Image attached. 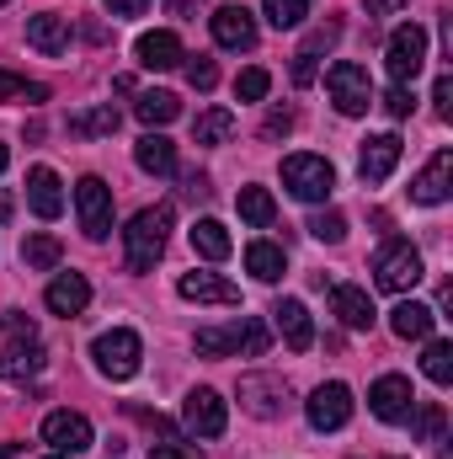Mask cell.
<instances>
[{
    "label": "cell",
    "instance_id": "35",
    "mask_svg": "<svg viewBox=\"0 0 453 459\" xmlns=\"http://www.w3.org/2000/svg\"><path fill=\"white\" fill-rule=\"evenodd\" d=\"M261 16H267L278 32H288V27H299V22L310 16V0H261Z\"/></svg>",
    "mask_w": 453,
    "mask_h": 459
},
{
    "label": "cell",
    "instance_id": "42",
    "mask_svg": "<svg viewBox=\"0 0 453 459\" xmlns=\"http://www.w3.org/2000/svg\"><path fill=\"white\" fill-rule=\"evenodd\" d=\"M411 108H416V97H411L406 86H389V91H384V113L389 117H411Z\"/></svg>",
    "mask_w": 453,
    "mask_h": 459
},
{
    "label": "cell",
    "instance_id": "1",
    "mask_svg": "<svg viewBox=\"0 0 453 459\" xmlns=\"http://www.w3.org/2000/svg\"><path fill=\"white\" fill-rule=\"evenodd\" d=\"M171 225H176L171 204L139 209V214L128 220V230H123V246H128V273H150V267L160 262V251H166V240H171Z\"/></svg>",
    "mask_w": 453,
    "mask_h": 459
},
{
    "label": "cell",
    "instance_id": "3",
    "mask_svg": "<svg viewBox=\"0 0 453 459\" xmlns=\"http://www.w3.org/2000/svg\"><path fill=\"white\" fill-rule=\"evenodd\" d=\"M283 187L299 204H326L337 193V166L326 155H288L283 160Z\"/></svg>",
    "mask_w": 453,
    "mask_h": 459
},
{
    "label": "cell",
    "instance_id": "10",
    "mask_svg": "<svg viewBox=\"0 0 453 459\" xmlns=\"http://www.w3.org/2000/svg\"><path fill=\"white\" fill-rule=\"evenodd\" d=\"M304 417H310L315 433H337V428H346V417H352V390H346L341 379L315 385L310 401H304Z\"/></svg>",
    "mask_w": 453,
    "mask_h": 459
},
{
    "label": "cell",
    "instance_id": "32",
    "mask_svg": "<svg viewBox=\"0 0 453 459\" xmlns=\"http://www.w3.org/2000/svg\"><path fill=\"white\" fill-rule=\"evenodd\" d=\"M59 256H64V246H59L54 235H27V240H21V262H27L32 273H48V267H59Z\"/></svg>",
    "mask_w": 453,
    "mask_h": 459
},
{
    "label": "cell",
    "instance_id": "38",
    "mask_svg": "<svg viewBox=\"0 0 453 459\" xmlns=\"http://www.w3.org/2000/svg\"><path fill=\"white\" fill-rule=\"evenodd\" d=\"M267 91H272V75H267L261 65H251V70L235 75V97H240V102H261Z\"/></svg>",
    "mask_w": 453,
    "mask_h": 459
},
{
    "label": "cell",
    "instance_id": "44",
    "mask_svg": "<svg viewBox=\"0 0 453 459\" xmlns=\"http://www.w3.org/2000/svg\"><path fill=\"white\" fill-rule=\"evenodd\" d=\"M432 108H438L443 123L453 117V75H438V86H432Z\"/></svg>",
    "mask_w": 453,
    "mask_h": 459
},
{
    "label": "cell",
    "instance_id": "23",
    "mask_svg": "<svg viewBox=\"0 0 453 459\" xmlns=\"http://www.w3.org/2000/svg\"><path fill=\"white\" fill-rule=\"evenodd\" d=\"M432 321H438V310H432V305H416V299H400V305L389 310V332H395L400 342H427V337H432Z\"/></svg>",
    "mask_w": 453,
    "mask_h": 459
},
{
    "label": "cell",
    "instance_id": "29",
    "mask_svg": "<svg viewBox=\"0 0 453 459\" xmlns=\"http://www.w3.org/2000/svg\"><path fill=\"white\" fill-rule=\"evenodd\" d=\"M235 209H240V220H245L251 230H267L272 220H278V204H272V193H267V187H240Z\"/></svg>",
    "mask_w": 453,
    "mask_h": 459
},
{
    "label": "cell",
    "instance_id": "51",
    "mask_svg": "<svg viewBox=\"0 0 453 459\" xmlns=\"http://www.w3.org/2000/svg\"><path fill=\"white\" fill-rule=\"evenodd\" d=\"M5 214H11V198H5V193H0V220H5Z\"/></svg>",
    "mask_w": 453,
    "mask_h": 459
},
{
    "label": "cell",
    "instance_id": "18",
    "mask_svg": "<svg viewBox=\"0 0 453 459\" xmlns=\"http://www.w3.org/2000/svg\"><path fill=\"white\" fill-rule=\"evenodd\" d=\"M272 326H278V337L294 347V352H310L315 347V321H310V310L299 299H278L272 305Z\"/></svg>",
    "mask_w": 453,
    "mask_h": 459
},
{
    "label": "cell",
    "instance_id": "11",
    "mask_svg": "<svg viewBox=\"0 0 453 459\" xmlns=\"http://www.w3.org/2000/svg\"><path fill=\"white\" fill-rule=\"evenodd\" d=\"M283 406H288V385L278 374H245L240 379V411H251L256 422L283 417Z\"/></svg>",
    "mask_w": 453,
    "mask_h": 459
},
{
    "label": "cell",
    "instance_id": "28",
    "mask_svg": "<svg viewBox=\"0 0 453 459\" xmlns=\"http://www.w3.org/2000/svg\"><path fill=\"white\" fill-rule=\"evenodd\" d=\"M117 123H123V113L113 102H102V108H86V113L70 117V134L75 139H107V134H117Z\"/></svg>",
    "mask_w": 453,
    "mask_h": 459
},
{
    "label": "cell",
    "instance_id": "5",
    "mask_svg": "<svg viewBox=\"0 0 453 459\" xmlns=\"http://www.w3.org/2000/svg\"><path fill=\"white\" fill-rule=\"evenodd\" d=\"M91 358H97V374H107V379H133L139 374V358H144V342H139V332H128V326H113V332H102L97 342H91Z\"/></svg>",
    "mask_w": 453,
    "mask_h": 459
},
{
    "label": "cell",
    "instance_id": "36",
    "mask_svg": "<svg viewBox=\"0 0 453 459\" xmlns=\"http://www.w3.org/2000/svg\"><path fill=\"white\" fill-rule=\"evenodd\" d=\"M422 374L432 385H453V342H427L422 352Z\"/></svg>",
    "mask_w": 453,
    "mask_h": 459
},
{
    "label": "cell",
    "instance_id": "30",
    "mask_svg": "<svg viewBox=\"0 0 453 459\" xmlns=\"http://www.w3.org/2000/svg\"><path fill=\"white\" fill-rule=\"evenodd\" d=\"M192 251L209 256V262H225L229 251H235V240H229V230L219 225V220H198V225H192Z\"/></svg>",
    "mask_w": 453,
    "mask_h": 459
},
{
    "label": "cell",
    "instance_id": "52",
    "mask_svg": "<svg viewBox=\"0 0 453 459\" xmlns=\"http://www.w3.org/2000/svg\"><path fill=\"white\" fill-rule=\"evenodd\" d=\"M5 160H11V150H5V144H0V171H5Z\"/></svg>",
    "mask_w": 453,
    "mask_h": 459
},
{
    "label": "cell",
    "instance_id": "46",
    "mask_svg": "<svg viewBox=\"0 0 453 459\" xmlns=\"http://www.w3.org/2000/svg\"><path fill=\"white\" fill-rule=\"evenodd\" d=\"M5 332H11V337H38V326H32L27 316H5Z\"/></svg>",
    "mask_w": 453,
    "mask_h": 459
},
{
    "label": "cell",
    "instance_id": "17",
    "mask_svg": "<svg viewBox=\"0 0 453 459\" xmlns=\"http://www.w3.org/2000/svg\"><path fill=\"white\" fill-rule=\"evenodd\" d=\"M400 134H373V139H363V155H357V171H363V182H389V171L400 166Z\"/></svg>",
    "mask_w": 453,
    "mask_h": 459
},
{
    "label": "cell",
    "instance_id": "34",
    "mask_svg": "<svg viewBox=\"0 0 453 459\" xmlns=\"http://www.w3.org/2000/svg\"><path fill=\"white\" fill-rule=\"evenodd\" d=\"M229 134H235V113H225V108H209V113L192 123V139L198 144H225Z\"/></svg>",
    "mask_w": 453,
    "mask_h": 459
},
{
    "label": "cell",
    "instance_id": "41",
    "mask_svg": "<svg viewBox=\"0 0 453 459\" xmlns=\"http://www.w3.org/2000/svg\"><path fill=\"white\" fill-rule=\"evenodd\" d=\"M214 81H219V70H214V59H187V86L192 91H214Z\"/></svg>",
    "mask_w": 453,
    "mask_h": 459
},
{
    "label": "cell",
    "instance_id": "20",
    "mask_svg": "<svg viewBox=\"0 0 453 459\" xmlns=\"http://www.w3.org/2000/svg\"><path fill=\"white\" fill-rule=\"evenodd\" d=\"M43 305H48L54 316H64V321H70V316H81V310L91 305V283H86L81 273H59V278L48 283V294H43Z\"/></svg>",
    "mask_w": 453,
    "mask_h": 459
},
{
    "label": "cell",
    "instance_id": "24",
    "mask_svg": "<svg viewBox=\"0 0 453 459\" xmlns=\"http://www.w3.org/2000/svg\"><path fill=\"white\" fill-rule=\"evenodd\" d=\"M27 43H32L38 54L59 59V54L70 48V27H64V16H54V11H38V16H27Z\"/></svg>",
    "mask_w": 453,
    "mask_h": 459
},
{
    "label": "cell",
    "instance_id": "39",
    "mask_svg": "<svg viewBox=\"0 0 453 459\" xmlns=\"http://www.w3.org/2000/svg\"><path fill=\"white\" fill-rule=\"evenodd\" d=\"M310 235L326 240V246H341L346 240V220H341L337 209H321V214H310Z\"/></svg>",
    "mask_w": 453,
    "mask_h": 459
},
{
    "label": "cell",
    "instance_id": "54",
    "mask_svg": "<svg viewBox=\"0 0 453 459\" xmlns=\"http://www.w3.org/2000/svg\"><path fill=\"white\" fill-rule=\"evenodd\" d=\"M0 5H5V0H0Z\"/></svg>",
    "mask_w": 453,
    "mask_h": 459
},
{
    "label": "cell",
    "instance_id": "15",
    "mask_svg": "<svg viewBox=\"0 0 453 459\" xmlns=\"http://www.w3.org/2000/svg\"><path fill=\"white\" fill-rule=\"evenodd\" d=\"M453 193V150H438L427 166H422V177L411 182V198L422 204V209H438V204H449Z\"/></svg>",
    "mask_w": 453,
    "mask_h": 459
},
{
    "label": "cell",
    "instance_id": "31",
    "mask_svg": "<svg viewBox=\"0 0 453 459\" xmlns=\"http://www.w3.org/2000/svg\"><path fill=\"white\" fill-rule=\"evenodd\" d=\"M176 113H182V102H176L171 91H144V97L133 102V117H139V123H150V128H166Z\"/></svg>",
    "mask_w": 453,
    "mask_h": 459
},
{
    "label": "cell",
    "instance_id": "2",
    "mask_svg": "<svg viewBox=\"0 0 453 459\" xmlns=\"http://www.w3.org/2000/svg\"><path fill=\"white\" fill-rule=\"evenodd\" d=\"M192 347L203 352V358H229V352H245V358H261L267 347H272V332L256 321V316H240L235 326H203Z\"/></svg>",
    "mask_w": 453,
    "mask_h": 459
},
{
    "label": "cell",
    "instance_id": "16",
    "mask_svg": "<svg viewBox=\"0 0 453 459\" xmlns=\"http://www.w3.org/2000/svg\"><path fill=\"white\" fill-rule=\"evenodd\" d=\"M176 294L187 305H240V289L219 278V273H182L176 278Z\"/></svg>",
    "mask_w": 453,
    "mask_h": 459
},
{
    "label": "cell",
    "instance_id": "19",
    "mask_svg": "<svg viewBox=\"0 0 453 459\" xmlns=\"http://www.w3.org/2000/svg\"><path fill=\"white\" fill-rule=\"evenodd\" d=\"M331 310H337V321L346 332H368L373 326V299H368V289H357V283H337L331 289Z\"/></svg>",
    "mask_w": 453,
    "mask_h": 459
},
{
    "label": "cell",
    "instance_id": "21",
    "mask_svg": "<svg viewBox=\"0 0 453 459\" xmlns=\"http://www.w3.org/2000/svg\"><path fill=\"white\" fill-rule=\"evenodd\" d=\"M133 59H139L144 70H176L187 54H182V38H176V32H144V38L133 43Z\"/></svg>",
    "mask_w": 453,
    "mask_h": 459
},
{
    "label": "cell",
    "instance_id": "22",
    "mask_svg": "<svg viewBox=\"0 0 453 459\" xmlns=\"http://www.w3.org/2000/svg\"><path fill=\"white\" fill-rule=\"evenodd\" d=\"M27 204H32L38 220H59L64 214V193H59V177L48 166H32L27 171Z\"/></svg>",
    "mask_w": 453,
    "mask_h": 459
},
{
    "label": "cell",
    "instance_id": "40",
    "mask_svg": "<svg viewBox=\"0 0 453 459\" xmlns=\"http://www.w3.org/2000/svg\"><path fill=\"white\" fill-rule=\"evenodd\" d=\"M337 38H341V22H321V27H315V32L304 38V48H299V54H310V59H321V54H326V48H331Z\"/></svg>",
    "mask_w": 453,
    "mask_h": 459
},
{
    "label": "cell",
    "instance_id": "14",
    "mask_svg": "<svg viewBox=\"0 0 453 459\" xmlns=\"http://www.w3.org/2000/svg\"><path fill=\"white\" fill-rule=\"evenodd\" d=\"M209 27H214V43H219V48H235V54L256 48V16H251L245 5H219V11L209 16Z\"/></svg>",
    "mask_w": 453,
    "mask_h": 459
},
{
    "label": "cell",
    "instance_id": "47",
    "mask_svg": "<svg viewBox=\"0 0 453 459\" xmlns=\"http://www.w3.org/2000/svg\"><path fill=\"white\" fill-rule=\"evenodd\" d=\"M198 5H203V0H166V11H171V16H182V22H192V16H198Z\"/></svg>",
    "mask_w": 453,
    "mask_h": 459
},
{
    "label": "cell",
    "instance_id": "27",
    "mask_svg": "<svg viewBox=\"0 0 453 459\" xmlns=\"http://www.w3.org/2000/svg\"><path fill=\"white\" fill-rule=\"evenodd\" d=\"M283 267H288V256H283L272 240H251V246H245V273H251L256 283H278Z\"/></svg>",
    "mask_w": 453,
    "mask_h": 459
},
{
    "label": "cell",
    "instance_id": "4",
    "mask_svg": "<svg viewBox=\"0 0 453 459\" xmlns=\"http://www.w3.org/2000/svg\"><path fill=\"white\" fill-rule=\"evenodd\" d=\"M422 278H427V267H422V251H416L411 240H389V246L373 256V283H379L384 294H411Z\"/></svg>",
    "mask_w": 453,
    "mask_h": 459
},
{
    "label": "cell",
    "instance_id": "49",
    "mask_svg": "<svg viewBox=\"0 0 453 459\" xmlns=\"http://www.w3.org/2000/svg\"><path fill=\"white\" fill-rule=\"evenodd\" d=\"M150 459H187L176 444H160V449H150Z\"/></svg>",
    "mask_w": 453,
    "mask_h": 459
},
{
    "label": "cell",
    "instance_id": "26",
    "mask_svg": "<svg viewBox=\"0 0 453 459\" xmlns=\"http://www.w3.org/2000/svg\"><path fill=\"white\" fill-rule=\"evenodd\" d=\"M133 160H139V171H150V177H171V171H176V144L150 128V134L133 144Z\"/></svg>",
    "mask_w": 453,
    "mask_h": 459
},
{
    "label": "cell",
    "instance_id": "43",
    "mask_svg": "<svg viewBox=\"0 0 453 459\" xmlns=\"http://www.w3.org/2000/svg\"><path fill=\"white\" fill-rule=\"evenodd\" d=\"M288 128H294V108H272L267 123H261V139H283Z\"/></svg>",
    "mask_w": 453,
    "mask_h": 459
},
{
    "label": "cell",
    "instance_id": "48",
    "mask_svg": "<svg viewBox=\"0 0 453 459\" xmlns=\"http://www.w3.org/2000/svg\"><path fill=\"white\" fill-rule=\"evenodd\" d=\"M368 5V16H395L400 5H411V0H363Z\"/></svg>",
    "mask_w": 453,
    "mask_h": 459
},
{
    "label": "cell",
    "instance_id": "7",
    "mask_svg": "<svg viewBox=\"0 0 453 459\" xmlns=\"http://www.w3.org/2000/svg\"><path fill=\"white\" fill-rule=\"evenodd\" d=\"M384 65H389V81L395 86H411L422 75V65H427V27H416V22L395 27L389 32V48H384Z\"/></svg>",
    "mask_w": 453,
    "mask_h": 459
},
{
    "label": "cell",
    "instance_id": "33",
    "mask_svg": "<svg viewBox=\"0 0 453 459\" xmlns=\"http://www.w3.org/2000/svg\"><path fill=\"white\" fill-rule=\"evenodd\" d=\"M411 417H416V433H422V444H432V449H443V444H449V411H443L438 401L416 406Z\"/></svg>",
    "mask_w": 453,
    "mask_h": 459
},
{
    "label": "cell",
    "instance_id": "25",
    "mask_svg": "<svg viewBox=\"0 0 453 459\" xmlns=\"http://www.w3.org/2000/svg\"><path fill=\"white\" fill-rule=\"evenodd\" d=\"M0 374H5V379H32V374H43V342H38V337H11V347L0 352Z\"/></svg>",
    "mask_w": 453,
    "mask_h": 459
},
{
    "label": "cell",
    "instance_id": "50",
    "mask_svg": "<svg viewBox=\"0 0 453 459\" xmlns=\"http://www.w3.org/2000/svg\"><path fill=\"white\" fill-rule=\"evenodd\" d=\"M21 455V444H0V459H16Z\"/></svg>",
    "mask_w": 453,
    "mask_h": 459
},
{
    "label": "cell",
    "instance_id": "13",
    "mask_svg": "<svg viewBox=\"0 0 453 459\" xmlns=\"http://www.w3.org/2000/svg\"><path fill=\"white\" fill-rule=\"evenodd\" d=\"M43 444H54V455H86V449L97 444V433H91V422H86L81 411H48Z\"/></svg>",
    "mask_w": 453,
    "mask_h": 459
},
{
    "label": "cell",
    "instance_id": "12",
    "mask_svg": "<svg viewBox=\"0 0 453 459\" xmlns=\"http://www.w3.org/2000/svg\"><path fill=\"white\" fill-rule=\"evenodd\" d=\"M368 411H373L379 422H411V411H416L411 379H406V374H384V379L368 390Z\"/></svg>",
    "mask_w": 453,
    "mask_h": 459
},
{
    "label": "cell",
    "instance_id": "37",
    "mask_svg": "<svg viewBox=\"0 0 453 459\" xmlns=\"http://www.w3.org/2000/svg\"><path fill=\"white\" fill-rule=\"evenodd\" d=\"M0 102H48V86H38V81H21V75L0 70Z\"/></svg>",
    "mask_w": 453,
    "mask_h": 459
},
{
    "label": "cell",
    "instance_id": "9",
    "mask_svg": "<svg viewBox=\"0 0 453 459\" xmlns=\"http://www.w3.org/2000/svg\"><path fill=\"white\" fill-rule=\"evenodd\" d=\"M182 428H187L192 438H219V433L229 428V406L219 401V390L198 385V390L182 401Z\"/></svg>",
    "mask_w": 453,
    "mask_h": 459
},
{
    "label": "cell",
    "instance_id": "8",
    "mask_svg": "<svg viewBox=\"0 0 453 459\" xmlns=\"http://www.w3.org/2000/svg\"><path fill=\"white\" fill-rule=\"evenodd\" d=\"M75 214H81L86 240H107L113 235V187L102 177H81L75 182Z\"/></svg>",
    "mask_w": 453,
    "mask_h": 459
},
{
    "label": "cell",
    "instance_id": "53",
    "mask_svg": "<svg viewBox=\"0 0 453 459\" xmlns=\"http://www.w3.org/2000/svg\"><path fill=\"white\" fill-rule=\"evenodd\" d=\"M48 459H70V455H48Z\"/></svg>",
    "mask_w": 453,
    "mask_h": 459
},
{
    "label": "cell",
    "instance_id": "45",
    "mask_svg": "<svg viewBox=\"0 0 453 459\" xmlns=\"http://www.w3.org/2000/svg\"><path fill=\"white\" fill-rule=\"evenodd\" d=\"M102 5H107V16H144L150 0H102Z\"/></svg>",
    "mask_w": 453,
    "mask_h": 459
},
{
    "label": "cell",
    "instance_id": "6",
    "mask_svg": "<svg viewBox=\"0 0 453 459\" xmlns=\"http://www.w3.org/2000/svg\"><path fill=\"white\" fill-rule=\"evenodd\" d=\"M326 97L337 102L341 117H363L368 108H373V81H368V70H363V65L337 59V65L326 70Z\"/></svg>",
    "mask_w": 453,
    "mask_h": 459
}]
</instances>
